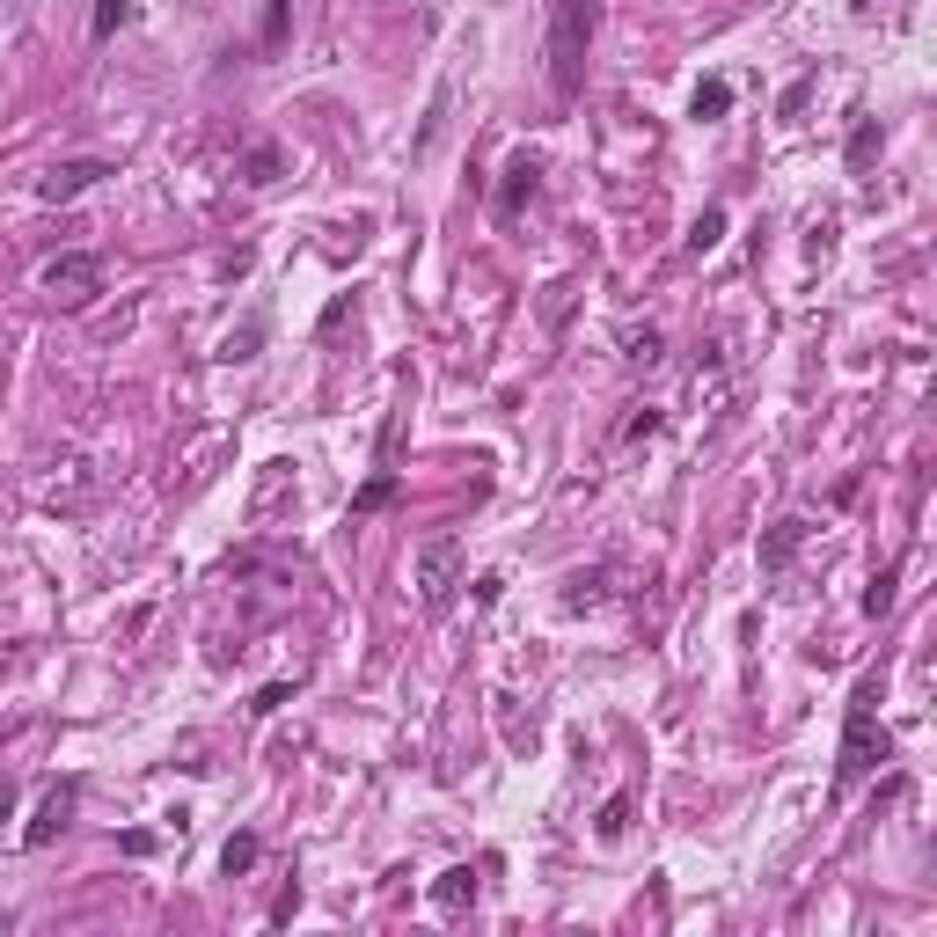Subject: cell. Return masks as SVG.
<instances>
[{"mask_svg":"<svg viewBox=\"0 0 937 937\" xmlns=\"http://www.w3.org/2000/svg\"><path fill=\"white\" fill-rule=\"evenodd\" d=\"M601 8L594 0H549V89L579 96L586 89V37H594Z\"/></svg>","mask_w":937,"mask_h":937,"instance_id":"6da1fadb","label":"cell"},{"mask_svg":"<svg viewBox=\"0 0 937 937\" xmlns=\"http://www.w3.org/2000/svg\"><path fill=\"white\" fill-rule=\"evenodd\" d=\"M871 704H879V681H857L849 726H843V755H835V791H857V784L886 761V732H879V710Z\"/></svg>","mask_w":937,"mask_h":937,"instance_id":"7a4b0ae2","label":"cell"},{"mask_svg":"<svg viewBox=\"0 0 937 937\" xmlns=\"http://www.w3.org/2000/svg\"><path fill=\"white\" fill-rule=\"evenodd\" d=\"M410 586H418L425 608H447L469 586V549L455 542V535H432V542L418 549V565H410Z\"/></svg>","mask_w":937,"mask_h":937,"instance_id":"3957f363","label":"cell"},{"mask_svg":"<svg viewBox=\"0 0 937 937\" xmlns=\"http://www.w3.org/2000/svg\"><path fill=\"white\" fill-rule=\"evenodd\" d=\"M44 293H52L59 308H89L96 293H103V257H96V249H59L52 265H44Z\"/></svg>","mask_w":937,"mask_h":937,"instance_id":"277c9868","label":"cell"},{"mask_svg":"<svg viewBox=\"0 0 937 937\" xmlns=\"http://www.w3.org/2000/svg\"><path fill=\"white\" fill-rule=\"evenodd\" d=\"M103 177H110V161H96V154H73V161H59V169H52L44 183H37V191L52 198V206H67V198H81L89 183H103Z\"/></svg>","mask_w":937,"mask_h":937,"instance_id":"5b68a950","label":"cell"},{"mask_svg":"<svg viewBox=\"0 0 937 937\" xmlns=\"http://www.w3.org/2000/svg\"><path fill=\"white\" fill-rule=\"evenodd\" d=\"M535 183H542V161H535V154H520L514 169H506V183H498V212L514 220V212H520V198H535Z\"/></svg>","mask_w":937,"mask_h":937,"instance_id":"8992f818","label":"cell"},{"mask_svg":"<svg viewBox=\"0 0 937 937\" xmlns=\"http://www.w3.org/2000/svg\"><path fill=\"white\" fill-rule=\"evenodd\" d=\"M798 542H806V520H777V528L761 535V571H784L798 557Z\"/></svg>","mask_w":937,"mask_h":937,"instance_id":"52a82bcc","label":"cell"},{"mask_svg":"<svg viewBox=\"0 0 937 937\" xmlns=\"http://www.w3.org/2000/svg\"><path fill=\"white\" fill-rule=\"evenodd\" d=\"M67 814H73V791H52V798H44V806H37V820H30V828H22V843H30V849H44V843H52L59 828H67Z\"/></svg>","mask_w":937,"mask_h":937,"instance_id":"ba28073f","label":"cell"},{"mask_svg":"<svg viewBox=\"0 0 937 937\" xmlns=\"http://www.w3.org/2000/svg\"><path fill=\"white\" fill-rule=\"evenodd\" d=\"M432 901H440V908H461V901H477V871H469V865L440 871V886H432Z\"/></svg>","mask_w":937,"mask_h":937,"instance_id":"9c48e42d","label":"cell"},{"mask_svg":"<svg viewBox=\"0 0 937 937\" xmlns=\"http://www.w3.org/2000/svg\"><path fill=\"white\" fill-rule=\"evenodd\" d=\"M257 857H265V843H257V835H228V849H220V871H228V879H242Z\"/></svg>","mask_w":937,"mask_h":937,"instance_id":"30bf717a","label":"cell"},{"mask_svg":"<svg viewBox=\"0 0 937 937\" xmlns=\"http://www.w3.org/2000/svg\"><path fill=\"white\" fill-rule=\"evenodd\" d=\"M447 103H455V96L447 89H432V110H425V132H418V147H410V154H432V147H440V132H447Z\"/></svg>","mask_w":937,"mask_h":937,"instance_id":"8fae6325","label":"cell"},{"mask_svg":"<svg viewBox=\"0 0 937 937\" xmlns=\"http://www.w3.org/2000/svg\"><path fill=\"white\" fill-rule=\"evenodd\" d=\"M389 498H396V477H389V469H381V477H367V484H359V491H352V514H381Z\"/></svg>","mask_w":937,"mask_h":937,"instance_id":"7c38bea8","label":"cell"},{"mask_svg":"<svg viewBox=\"0 0 937 937\" xmlns=\"http://www.w3.org/2000/svg\"><path fill=\"white\" fill-rule=\"evenodd\" d=\"M726 110H732L726 81H704V89H696V118H726Z\"/></svg>","mask_w":937,"mask_h":937,"instance_id":"4fadbf2b","label":"cell"},{"mask_svg":"<svg viewBox=\"0 0 937 937\" xmlns=\"http://www.w3.org/2000/svg\"><path fill=\"white\" fill-rule=\"evenodd\" d=\"M718 235H726V212H718V206H704V220H696V228H689V249H696V257H704V249L718 242Z\"/></svg>","mask_w":937,"mask_h":937,"instance_id":"5bb4252c","label":"cell"},{"mask_svg":"<svg viewBox=\"0 0 937 937\" xmlns=\"http://www.w3.org/2000/svg\"><path fill=\"white\" fill-rule=\"evenodd\" d=\"M871 154H879V124L865 118V124H857V132H849V169H865Z\"/></svg>","mask_w":937,"mask_h":937,"instance_id":"9a60e30c","label":"cell"},{"mask_svg":"<svg viewBox=\"0 0 937 937\" xmlns=\"http://www.w3.org/2000/svg\"><path fill=\"white\" fill-rule=\"evenodd\" d=\"M124 22H132V0H96V37L124 30Z\"/></svg>","mask_w":937,"mask_h":937,"instance_id":"2e32d148","label":"cell"},{"mask_svg":"<svg viewBox=\"0 0 937 937\" xmlns=\"http://www.w3.org/2000/svg\"><path fill=\"white\" fill-rule=\"evenodd\" d=\"M601 594H608V571H594V579H586V571H579L565 601H571V608H594V601H601Z\"/></svg>","mask_w":937,"mask_h":937,"instance_id":"e0dca14e","label":"cell"},{"mask_svg":"<svg viewBox=\"0 0 937 937\" xmlns=\"http://www.w3.org/2000/svg\"><path fill=\"white\" fill-rule=\"evenodd\" d=\"M894 579H901V565L871 579V594H865V616H886V608H894Z\"/></svg>","mask_w":937,"mask_h":937,"instance_id":"ac0fdd59","label":"cell"},{"mask_svg":"<svg viewBox=\"0 0 937 937\" xmlns=\"http://www.w3.org/2000/svg\"><path fill=\"white\" fill-rule=\"evenodd\" d=\"M286 22H293V0H271V8H265V52H279Z\"/></svg>","mask_w":937,"mask_h":937,"instance_id":"d6986e66","label":"cell"},{"mask_svg":"<svg viewBox=\"0 0 937 937\" xmlns=\"http://www.w3.org/2000/svg\"><path fill=\"white\" fill-rule=\"evenodd\" d=\"M622 828H630V791H616L601 806V835H622Z\"/></svg>","mask_w":937,"mask_h":937,"instance_id":"ffe728a7","label":"cell"},{"mask_svg":"<svg viewBox=\"0 0 937 937\" xmlns=\"http://www.w3.org/2000/svg\"><path fill=\"white\" fill-rule=\"evenodd\" d=\"M279 177V147H249V183H271Z\"/></svg>","mask_w":937,"mask_h":937,"instance_id":"44dd1931","label":"cell"},{"mask_svg":"<svg viewBox=\"0 0 937 937\" xmlns=\"http://www.w3.org/2000/svg\"><path fill=\"white\" fill-rule=\"evenodd\" d=\"M659 359V330H645V337H630V367H652Z\"/></svg>","mask_w":937,"mask_h":937,"instance_id":"7402d4cb","label":"cell"},{"mask_svg":"<svg viewBox=\"0 0 937 937\" xmlns=\"http://www.w3.org/2000/svg\"><path fill=\"white\" fill-rule=\"evenodd\" d=\"M279 704H286V681H271V689H257V704H249V710H257V718H271Z\"/></svg>","mask_w":937,"mask_h":937,"instance_id":"603a6c76","label":"cell"},{"mask_svg":"<svg viewBox=\"0 0 937 937\" xmlns=\"http://www.w3.org/2000/svg\"><path fill=\"white\" fill-rule=\"evenodd\" d=\"M16 820V784H0V828Z\"/></svg>","mask_w":937,"mask_h":937,"instance_id":"cb8c5ba5","label":"cell"},{"mask_svg":"<svg viewBox=\"0 0 937 937\" xmlns=\"http://www.w3.org/2000/svg\"><path fill=\"white\" fill-rule=\"evenodd\" d=\"M849 8H879V0H849Z\"/></svg>","mask_w":937,"mask_h":937,"instance_id":"d4e9b609","label":"cell"}]
</instances>
